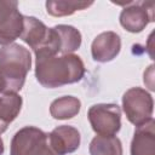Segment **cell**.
<instances>
[{"instance_id":"cell-1","label":"cell","mask_w":155,"mask_h":155,"mask_svg":"<svg viewBox=\"0 0 155 155\" xmlns=\"http://www.w3.org/2000/svg\"><path fill=\"white\" fill-rule=\"evenodd\" d=\"M85 74V65L76 54L42 56L36 57L35 76L36 80L48 88L59 87L67 84L80 81Z\"/></svg>"},{"instance_id":"cell-2","label":"cell","mask_w":155,"mask_h":155,"mask_svg":"<svg viewBox=\"0 0 155 155\" xmlns=\"http://www.w3.org/2000/svg\"><path fill=\"white\" fill-rule=\"evenodd\" d=\"M30 65V52L25 47L10 44L0 48V93L8 94L21 91Z\"/></svg>"},{"instance_id":"cell-3","label":"cell","mask_w":155,"mask_h":155,"mask_svg":"<svg viewBox=\"0 0 155 155\" xmlns=\"http://www.w3.org/2000/svg\"><path fill=\"white\" fill-rule=\"evenodd\" d=\"M21 39L33 48L36 57L56 56L61 52V39L54 27L47 28L35 17H24Z\"/></svg>"},{"instance_id":"cell-4","label":"cell","mask_w":155,"mask_h":155,"mask_svg":"<svg viewBox=\"0 0 155 155\" xmlns=\"http://www.w3.org/2000/svg\"><path fill=\"white\" fill-rule=\"evenodd\" d=\"M10 155H58L50 145L48 134L27 126L16 132L11 140Z\"/></svg>"},{"instance_id":"cell-5","label":"cell","mask_w":155,"mask_h":155,"mask_svg":"<svg viewBox=\"0 0 155 155\" xmlns=\"http://www.w3.org/2000/svg\"><path fill=\"white\" fill-rule=\"evenodd\" d=\"M126 6L120 15L121 25L130 33L142 31L149 22L154 21V1H113Z\"/></svg>"},{"instance_id":"cell-6","label":"cell","mask_w":155,"mask_h":155,"mask_svg":"<svg viewBox=\"0 0 155 155\" xmlns=\"http://www.w3.org/2000/svg\"><path fill=\"white\" fill-rule=\"evenodd\" d=\"M153 105L151 96L140 87L127 90L122 97L124 111L128 121L136 126H140L151 119Z\"/></svg>"},{"instance_id":"cell-7","label":"cell","mask_w":155,"mask_h":155,"mask_svg":"<svg viewBox=\"0 0 155 155\" xmlns=\"http://www.w3.org/2000/svg\"><path fill=\"white\" fill-rule=\"evenodd\" d=\"M87 116L99 136H114L121 127V110L116 104H94L88 109Z\"/></svg>"},{"instance_id":"cell-8","label":"cell","mask_w":155,"mask_h":155,"mask_svg":"<svg viewBox=\"0 0 155 155\" xmlns=\"http://www.w3.org/2000/svg\"><path fill=\"white\" fill-rule=\"evenodd\" d=\"M24 16L18 11L17 1L0 0V45H10L21 38Z\"/></svg>"},{"instance_id":"cell-9","label":"cell","mask_w":155,"mask_h":155,"mask_svg":"<svg viewBox=\"0 0 155 155\" xmlns=\"http://www.w3.org/2000/svg\"><path fill=\"white\" fill-rule=\"evenodd\" d=\"M121 48L120 36L114 31H104L96 36L92 42L91 52L94 61L105 63L114 59Z\"/></svg>"},{"instance_id":"cell-10","label":"cell","mask_w":155,"mask_h":155,"mask_svg":"<svg viewBox=\"0 0 155 155\" xmlns=\"http://www.w3.org/2000/svg\"><path fill=\"white\" fill-rule=\"evenodd\" d=\"M50 145L58 155H64L67 153H73L79 148L80 133L76 128L67 125L56 127L48 134Z\"/></svg>"},{"instance_id":"cell-11","label":"cell","mask_w":155,"mask_h":155,"mask_svg":"<svg viewBox=\"0 0 155 155\" xmlns=\"http://www.w3.org/2000/svg\"><path fill=\"white\" fill-rule=\"evenodd\" d=\"M131 155H155V121L153 117L137 126L131 143Z\"/></svg>"},{"instance_id":"cell-12","label":"cell","mask_w":155,"mask_h":155,"mask_svg":"<svg viewBox=\"0 0 155 155\" xmlns=\"http://www.w3.org/2000/svg\"><path fill=\"white\" fill-rule=\"evenodd\" d=\"M22 108V98L17 93H0V133L17 117Z\"/></svg>"},{"instance_id":"cell-13","label":"cell","mask_w":155,"mask_h":155,"mask_svg":"<svg viewBox=\"0 0 155 155\" xmlns=\"http://www.w3.org/2000/svg\"><path fill=\"white\" fill-rule=\"evenodd\" d=\"M81 103L73 96H64L54 99L50 105L51 116L57 120H67L74 117L80 111Z\"/></svg>"},{"instance_id":"cell-14","label":"cell","mask_w":155,"mask_h":155,"mask_svg":"<svg viewBox=\"0 0 155 155\" xmlns=\"http://www.w3.org/2000/svg\"><path fill=\"white\" fill-rule=\"evenodd\" d=\"M91 155H122V145L115 136H96L90 143Z\"/></svg>"},{"instance_id":"cell-15","label":"cell","mask_w":155,"mask_h":155,"mask_svg":"<svg viewBox=\"0 0 155 155\" xmlns=\"http://www.w3.org/2000/svg\"><path fill=\"white\" fill-rule=\"evenodd\" d=\"M54 29L57 30L61 39V53L69 54L80 47L81 34L78 29H75L71 25H64V24L56 25Z\"/></svg>"},{"instance_id":"cell-16","label":"cell","mask_w":155,"mask_h":155,"mask_svg":"<svg viewBox=\"0 0 155 155\" xmlns=\"http://www.w3.org/2000/svg\"><path fill=\"white\" fill-rule=\"evenodd\" d=\"M93 1H70V0H54L46 2L47 13L54 17L69 16L76 11L85 10L91 6Z\"/></svg>"},{"instance_id":"cell-17","label":"cell","mask_w":155,"mask_h":155,"mask_svg":"<svg viewBox=\"0 0 155 155\" xmlns=\"http://www.w3.org/2000/svg\"><path fill=\"white\" fill-rule=\"evenodd\" d=\"M154 65H150L148 70L144 73V84L148 86L149 90H154V82H153V76H154Z\"/></svg>"},{"instance_id":"cell-18","label":"cell","mask_w":155,"mask_h":155,"mask_svg":"<svg viewBox=\"0 0 155 155\" xmlns=\"http://www.w3.org/2000/svg\"><path fill=\"white\" fill-rule=\"evenodd\" d=\"M4 154V143H2V139L0 137V155Z\"/></svg>"}]
</instances>
